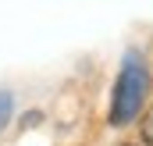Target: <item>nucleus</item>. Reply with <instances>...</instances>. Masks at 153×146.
Wrapping results in <instances>:
<instances>
[{"mask_svg":"<svg viewBox=\"0 0 153 146\" xmlns=\"http://www.w3.org/2000/svg\"><path fill=\"white\" fill-rule=\"evenodd\" d=\"M146 89H150V75L139 54H128L121 75L114 82V96H111V125H128L132 118H139L143 100H146Z\"/></svg>","mask_w":153,"mask_h":146,"instance_id":"f257e3e1","label":"nucleus"},{"mask_svg":"<svg viewBox=\"0 0 153 146\" xmlns=\"http://www.w3.org/2000/svg\"><path fill=\"white\" fill-rule=\"evenodd\" d=\"M11 114H14V100H11V93H7V89H0V128L11 121Z\"/></svg>","mask_w":153,"mask_h":146,"instance_id":"f03ea898","label":"nucleus"},{"mask_svg":"<svg viewBox=\"0 0 153 146\" xmlns=\"http://www.w3.org/2000/svg\"><path fill=\"white\" fill-rule=\"evenodd\" d=\"M139 132H143V143H146V146H153V107L146 110V118H143Z\"/></svg>","mask_w":153,"mask_h":146,"instance_id":"7ed1b4c3","label":"nucleus"},{"mask_svg":"<svg viewBox=\"0 0 153 146\" xmlns=\"http://www.w3.org/2000/svg\"><path fill=\"white\" fill-rule=\"evenodd\" d=\"M125 146H132V143H125Z\"/></svg>","mask_w":153,"mask_h":146,"instance_id":"20e7f679","label":"nucleus"}]
</instances>
